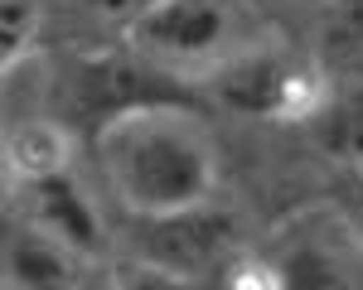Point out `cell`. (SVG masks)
<instances>
[{
	"mask_svg": "<svg viewBox=\"0 0 363 290\" xmlns=\"http://www.w3.org/2000/svg\"><path fill=\"white\" fill-rule=\"evenodd\" d=\"M92 141L112 199L131 218L189 213L218 194V155L194 107H140L107 121Z\"/></svg>",
	"mask_w": 363,
	"mask_h": 290,
	"instance_id": "cell-1",
	"label": "cell"
},
{
	"mask_svg": "<svg viewBox=\"0 0 363 290\" xmlns=\"http://www.w3.org/2000/svg\"><path fill=\"white\" fill-rule=\"evenodd\" d=\"M126 49L199 87L242 49L238 0H150L136 20H126Z\"/></svg>",
	"mask_w": 363,
	"mask_h": 290,
	"instance_id": "cell-2",
	"label": "cell"
},
{
	"mask_svg": "<svg viewBox=\"0 0 363 290\" xmlns=\"http://www.w3.org/2000/svg\"><path fill=\"white\" fill-rule=\"evenodd\" d=\"M199 87H208L213 102H223L228 112L262 116V121H310L330 102L325 73L310 58H296L286 49H277V44L238 49Z\"/></svg>",
	"mask_w": 363,
	"mask_h": 290,
	"instance_id": "cell-3",
	"label": "cell"
},
{
	"mask_svg": "<svg viewBox=\"0 0 363 290\" xmlns=\"http://www.w3.org/2000/svg\"><path fill=\"white\" fill-rule=\"evenodd\" d=\"M189 92H194V83L160 73L140 54H92L78 58L68 73V102L87 121L92 136L107 121L140 112V107H194Z\"/></svg>",
	"mask_w": 363,
	"mask_h": 290,
	"instance_id": "cell-4",
	"label": "cell"
},
{
	"mask_svg": "<svg viewBox=\"0 0 363 290\" xmlns=\"http://www.w3.org/2000/svg\"><path fill=\"white\" fill-rule=\"evenodd\" d=\"M131 257L179 281H199L203 271L238 257V218L233 208L203 203L169 218H131Z\"/></svg>",
	"mask_w": 363,
	"mask_h": 290,
	"instance_id": "cell-5",
	"label": "cell"
},
{
	"mask_svg": "<svg viewBox=\"0 0 363 290\" xmlns=\"http://www.w3.org/2000/svg\"><path fill=\"white\" fill-rule=\"evenodd\" d=\"M15 189H20V203H25L20 223H29L44 237H54L58 247H68L73 257H97L107 247L102 213L87 199V189L73 179V170L49 174V179H29V184H15Z\"/></svg>",
	"mask_w": 363,
	"mask_h": 290,
	"instance_id": "cell-6",
	"label": "cell"
},
{
	"mask_svg": "<svg viewBox=\"0 0 363 290\" xmlns=\"http://www.w3.org/2000/svg\"><path fill=\"white\" fill-rule=\"evenodd\" d=\"M5 290H83L78 257L29 223H15L5 242Z\"/></svg>",
	"mask_w": 363,
	"mask_h": 290,
	"instance_id": "cell-7",
	"label": "cell"
},
{
	"mask_svg": "<svg viewBox=\"0 0 363 290\" xmlns=\"http://www.w3.org/2000/svg\"><path fill=\"white\" fill-rule=\"evenodd\" d=\"M267 257L277 261V271H281V290H354L344 261L325 242V232L306 228V223H291L272 242Z\"/></svg>",
	"mask_w": 363,
	"mask_h": 290,
	"instance_id": "cell-8",
	"label": "cell"
},
{
	"mask_svg": "<svg viewBox=\"0 0 363 290\" xmlns=\"http://www.w3.org/2000/svg\"><path fill=\"white\" fill-rule=\"evenodd\" d=\"M73 160V141H68V126L58 121H20L5 141V165L15 174V184H29V179H49V174H63Z\"/></svg>",
	"mask_w": 363,
	"mask_h": 290,
	"instance_id": "cell-9",
	"label": "cell"
},
{
	"mask_svg": "<svg viewBox=\"0 0 363 290\" xmlns=\"http://www.w3.org/2000/svg\"><path fill=\"white\" fill-rule=\"evenodd\" d=\"M310 126L330 155H339L349 170H363V87L344 92V97L330 92V102L310 116Z\"/></svg>",
	"mask_w": 363,
	"mask_h": 290,
	"instance_id": "cell-10",
	"label": "cell"
},
{
	"mask_svg": "<svg viewBox=\"0 0 363 290\" xmlns=\"http://www.w3.org/2000/svg\"><path fill=\"white\" fill-rule=\"evenodd\" d=\"M39 25H44L39 0H0V58H5L10 73L34 54Z\"/></svg>",
	"mask_w": 363,
	"mask_h": 290,
	"instance_id": "cell-11",
	"label": "cell"
},
{
	"mask_svg": "<svg viewBox=\"0 0 363 290\" xmlns=\"http://www.w3.org/2000/svg\"><path fill=\"white\" fill-rule=\"evenodd\" d=\"M223 290H281V271L277 261L267 257V252H257V257H238L223 266Z\"/></svg>",
	"mask_w": 363,
	"mask_h": 290,
	"instance_id": "cell-12",
	"label": "cell"
},
{
	"mask_svg": "<svg viewBox=\"0 0 363 290\" xmlns=\"http://www.w3.org/2000/svg\"><path fill=\"white\" fill-rule=\"evenodd\" d=\"M339 208H344V223L363 237V170H349L339 184Z\"/></svg>",
	"mask_w": 363,
	"mask_h": 290,
	"instance_id": "cell-13",
	"label": "cell"
},
{
	"mask_svg": "<svg viewBox=\"0 0 363 290\" xmlns=\"http://www.w3.org/2000/svg\"><path fill=\"white\" fill-rule=\"evenodd\" d=\"M335 39L344 44V49L363 44V0H339V10H335Z\"/></svg>",
	"mask_w": 363,
	"mask_h": 290,
	"instance_id": "cell-14",
	"label": "cell"
},
{
	"mask_svg": "<svg viewBox=\"0 0 363 290\" xmlns=\"http://www.w3.org/2000/svg\"><path fill=\"white\" fill-rule=\"evenodd\" d=\"M83 5H92V10H102V15L112 10V15H126V20H136V15L145 10V5H150V0H83Z\"/></svg>",
	"mask_w": 363,
	"mask_h": 290,
	"instance_id": "cell-15",
	"label": "cell"
}]
</instances>
